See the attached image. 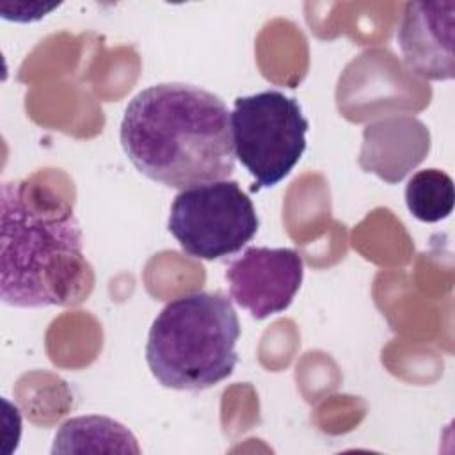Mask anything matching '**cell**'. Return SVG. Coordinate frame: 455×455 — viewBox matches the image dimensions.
Instances as JSON below:
<instances>
[{
  "mask_svg": "<svg viewBox=\"0 0 455 455\" xmlns=\"http://www.w3.org/2000/svg\"><path fill=\"white\" fill-rule=\"evenodd\" d=\"M119 139L140 174L171 188L228 180L235 171L228 107L192 84H156L135 94Z\"/></svg>",
  "mask_w": 455,
  "mask_h": 455,
  "instance_id": "6da1fadb",
  "label": "cell"
},
{
  "mask_svg": "<svg viewBox=\"0 0 455 455\" xmlns=\"http://www.w3.org/2000/svg\"><path fill=\"white\" fill-rule=\"evenodd\" d=\"M0 297L14 307L69 306L92 288L82 229L68 206L25 181L0 192Z\"/></svg>",
  "mask_w": 455,
  "mask_h": 455,
  "instance_id": "7a4b0ae2",
  "label": "cell"
},
{
  "mask_svg": "<svg viewBox=\"0 0 455 455\" xmlns=\"http://www.w3.org/2000/svg\"><path fill=\"white\" fill-rule=\"evenodd\" d=\"M238 338L240 322L231 300L196 291L171 300L153 320L146 361L164 387L201 391L233 373Z\"/></svg>",
  "mask_w": 455,
  "mask_h": 455,
  "instance_id": "3957f363",
  "label": "cell"
},
{
  "mask_svg": "<svg viewBox=\"0 0 455 455\" xmlns=\"http://www.w3.org/2000/svg\"><path fill=\"white\" fill-rule=\"evenodd\" d=\"M229 121L235 156L254 178L252 190L277 185L306 151L309 123L299 101L281 91L236 98Z\"/></svg>",
  "mask_w": 455,
  "mask_h": 455,
  "instance_id": "277c9868",
  "label": "cell"
},
{
  "mask_svg": "<svg viewBox=\"0 0 455 455\" xmlns=\"http://www.w3.org/2000/svg\"><path fill=\"white\" fill-rule=\"evenodd\" d=\"M183 252L197 259L236 254L259 228L256 208L236 181L196 185L174 197L167 220Z\"/></svg>",
  "mask_w": 455,
  "mask_h": 455,
  "instance_id": "5b68a950",
  "label": "cell"
},
{
  "mask_svg": "<svg viewBox=\"0 0 455 455\" xmlns=\"http://www.w3.org/2000/svg\"><path fill=\"white\" fill-rule=\"evenodd\" d=\"M302 277L304 261L288 247H249L226 270L231 299L256 320L288 309Z\"/></svg>",
  "mask_w": 455,
  "mask_h": 455,
  "instance_id": "8992f818",
  "label": "cell"
},
{
  "mask_svg": "<svg viewBox=\"0 0 455 455\" xmlns=\"http://www.w3.org/2000/svg\"><path fill=\"white\" fill-rule=\"evenodd\" d=\"M455 2L405 4L396 39L405 64L427 80H451Z\"/></svg>",
  "mask_w": 455,
  "mask_h": 455,
  "instance_id": "52a82bcc",
  "label": "cell"
},
{
  "mask_svg": "<svg viewBox=\"0 0 455 455\" xmlns=\"http://www.w3.org/2000/svg\"><path fill=\"white\" fill-rule=\"evenodd\" d=\"M140 453L137 439L121 423L107 416H78L64 421L55 434L52 453Z\"/></svg>",
  "mask_w": 455,
  "mask_h": 455,
  "instance_id": "ba28073f",
  "label": "cell"
},
{
  "mask_svg": "<svg viewBox=\"0 0 455 455\" xmlns=\"http://www.w3.org/2000/svg\"><path fill=\"white\" fill-rule=\"evenodd\" d=\"M405 204L421 222H439L453 212V180L441 169H423L412 174L405 187Z\"/></svg>",
  "mask_w": 455,
  "mask_h": 455,
  "instance_id": "9c48e42d",
  "label": "cell"
}]
</instances>
